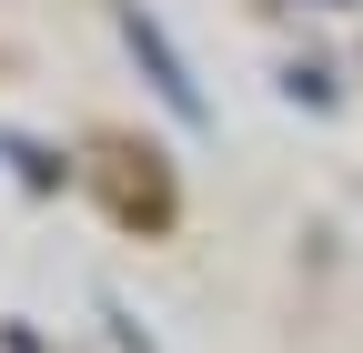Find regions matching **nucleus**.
<instances>
[{"label":"nucleus","mask_w":363,"mask_h":353,"mask_svg":"<svg viewBox=\"0 0 363 353\" xmlns=\"http://www.w3.org/2000/svg\"><path fill=\"white\" fill-rule=\"evenodd\" d=\"M121 30H131V51L152 61V81H162V101H172V111H202V91H192V81H182V61H172V40H162V30H152L142 11H121Z\"/></svg>","instance_id":"f257e3e1"}]
</instances>
